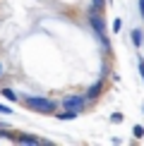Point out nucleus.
Masks as SVG:
<instances>
[{"instance_id":"obj_1","label":"nucleus","mask_w":144,"mask_h":146,"mask_svg":"<svg viewBox=\"0 0 144 146\" xmlns=\"http://www.w3.org/2000/svg\"><path fill=\"white\" fill-rule=\"evenodd\" d=\"M22 103L34 113H41V115H53L58 110V103L53 98H46V96H22Z\"/></svg>"},{"instance_id":"obj_2","label":"nucleus","mask_w":144,"mask_h":146,"mask_svg":"<svg viewBox=\"0 0 144 146\" xmlns=\"http://www.w3.org/2000/svg\"><path fill=\"white\" fill-rule=\"evenodd\" d=\"M87 96L84 94H70V96H65L63 101H60V106L65 108V110H75V113H82L84 108H87Z\"/></svg>"},{"instance_id":"obj_3","label":"nucleus","mask_w":144,"mask_h":146,"mask_svg":"<svg viewBox=\"0 0 144 146\" xmlns=\"http://www.w3.org/2000/svg\"><path fill=\"white\" fill-rule=\"evenodd\" d=\"M89 22H91L94 31L99 36H106V19H103V12H89Z\"/></svg>"},{"instance_id":"obj_4","label":"nucleus","mask_w":144,"mask_h":146,"mask_svg":"<svg viewBox=\"0 0 144 146\" xmlns=\"http://www.w3.org/2000/svg\"><path fill=\"white\" fill-rule=\"evenodd\" d=\"M12 141H17V144H27V146L46 144V141H41V139H36V137H31V134H15V137H12Z\"/></svg>"},{"instance_id":"obj_5","label":"nucleus","mask_w":144,"mask_h":146,"mask_svg":"<svg viewBox=\"0 0 144 146\" xmlns=\"http://www.w3.org/2000/svg\"><path fill=\"white\" fill-rule=\"evenodd\" d=\"M101 91H103V82H101V79H99V82H96V84H91V86L87 89V94H84V96H87V101H94L96 96L101 94Z\"/></svg>"},{"instance_id":"obj_6","label":"nucleus","mask_w":144,"mask_h":146,"mask_svg":"<svg viewBox=\"0 0 144 146\" xmlns=\"http://www.w3.org/2000/svg\"><path fill=\"white\" fill-rule=\"evenodd\" d=\"M55 117L58 120H75V117H79V113H75V110H55Z\"/></svg>"},{"instance_id":"obj_7","label":"nucleus","mask_w":144,"mask_h":146,"mask_svg":"<svg viewBox=\"0 0 144 146\" xmlns=\"http://www.w3.org/2000/svg\"><path fill=\"white\" fill-rule=\"evenodd\" d=\"M130 38H132V43H135V46H142V43H144L142 29H132V31H130Z\"/></svg>"},{"instance_id":"obj_8","label":"nucleus","mask_w":144,"mask_h":146,"mask_svg":"<svg viewBox=\"0 0 144 146\" xmlns=\"http://www.w3.org/2000/svg\"><path fill=\"white\" fill-rule=\"evenodd\" d=\"M103 5H106V0H91L89 12H103Z\"/></svg>"},{"instance_id":"obj_9","label":"nucleus","mask_w":144,"mask_h":146,"mask_svg":"<svg viewBox=\"0 0 144 146\" xmlns=\"http://www.w3.org/2000/svg\"><path fill=\"white\" fill-rule=\"evenodd\" d=\"M3 98H7V101H19V98L15 96V91H12V89H3Z\"/></svg>"},{"instance_id":"obj_10","label":"nucleus","mask_w":144,"mask_h":146,"mask_svg":"<svg viewBox=\"0 0 144 146\" xmlns=\"http://www.w3.org/2000/svg\"><path fill=\"white\" fill-rule=\"evenodd\" d=\"M132 134H135L137 139H142V137H144V127H142V125H135V129H132Z\"/></svg>"},{"instance_id":"obj_11","label":"nucleus","mask_w":144,"mask_h":146,"mask_svg":"<svg viewBox=\"0 0 144 146\" xmlns=\"http://www.w3.org/2000/svg\"><path fill=\"white\" fill-rule=\"evenodd\" d=\"M123 120H125V117H123V113H113V115H111V122H118V125H120Z\"/></svg>"},{"instance_id":"obj_12","label":"nucleus","mask_w":144,"mask_h":146,"mask_svg":"<svg viewBox=\"0 0 144 146\" xmlns=\"http://www.w3.org/2000/svg\"><path fill=\"white\" fill-rule=\"evenodd\" d=\"M123 29V19H113V31H120Z\"/></svg>"},{"instance_id":"obj_13","label":"nucleus","mask_w":144,"mask_h":146,"mask_svg":"<svg viewBox=\"0 0 144 146\" xmlns=\"http://www.w3.org/2000/svg\"><path fill=\"white\" fill-rule=\"evenodd\" d=\"M0 113H3V115H12V108H10V106H3V103H0Z\"/></svg>"},{"instance_id":"obj_14","label":"nucleus","mask_w":144,"mask_h":146,"mask_svg":"<svg viewBox=\"0 0 144 146\" xmlns=\"http://www.w3.org/2000/svg\"><path fill=\"white\" fill-rule=\"evenodd\" d=\"M137 67H139V74H142V79H144V60H139V62H137Z\"/></svg>"},{"instance_id":"obj_15","label":"nucleus","mask_w":144,"mask_h":146,"mask_svg":"<svg viewBox=\"0 0 144 146\" xmlns=\"http://www.w3.org/2000/svg\"><path fill=\"white\" fill-rule=\"evenodd\" d=\"M139 10H142V19H144V0H139Z\"/></svg>"},{"instance_id":"obj_16","label":"nucleus","mask_w":144,"mask_h":146,"mask_svg":"<svg viewBox=\"0 0 144 146\" xmlns=\"http://www.w3.org/2000/svg\"><path fill=\"white\" fill-rule=\"evenodd\" d=\"M0 77H3V65H0Z\"/></svg>"}]
</instances>
